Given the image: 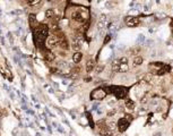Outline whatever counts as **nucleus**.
Here are the masks:
<instances>
[{"label":"nucleus","instance_id":"1","mask_svg":"<svg viewBox=\"0 0 173 136\" xmlns=\"http://www.w3.org/2000/svg\"><path fill=\"white\" fill-rule=\"evenodd\" d=\"M32 31H33V36H34V43H35V45L40 50L43 51L45 49L44 48V43L47 41L48 34H49V26L47 24L41 23Z\"/></svg>","mask_w":173,"mask_h":136},{"label":"nucleus","instance_id":"2","mask_svg":"<svg viewBox=\"0 0 173 136\" xmlns=\"http://www.w3.org/2000/svg\"><path fill=\"white\" fill-rule=\"evenodd\" d=\"M88 17V12L87 9H75L71 13V18L74 21L78 22V23H85L86 19Z\"/></svg>","mask_w":173,"mask_h":136},{"label":"nucleus","instance_id":"3","mask_svg":"<svg viewBox=\"0 0 173 136\" xmlns=\"http://www.w3.org/2000/svg\"><path fill=\"white\" fill-rule=\"evenodd\" d=\"M131 120H132V117L130 115H127L124 118L119 119V121H118V124H117V127H118V129H119V132H120V133L126 132L127 128L129 127Z\"/></svg>","mask_w":173,"mask_h":136},{"label":"nucleus","instance_id":"4","mask_svg":"<svg viewBox=\"0 0 173 136\" xmlns=\"http://www.w3.org/2000/svg\"><path fill=\"white\" fill-rule=\"evenodd\" d=\"M106 96V92L104 89H96L91 93L92 100H103Z\"/></svg>","mask_w":173,"mask_h":136},{"label":"nucleus","instance_id":"5","mask_svg":"<svg viewBox=\"0 0 173 136\" xmlns=\"http://www.w3.org/2000/svg\"><path fill=\"white\" fill-rule=\"evenodd\" d=\"M47 44H48V47L50 48V49H52V48H56L57 45H59V39H58V36H57V35L48 36Z\"/></svg>","mask_w":173,"mask_h":136},{"label":"nucleus","instance_id":"6","mask_svg":"<svg viewBox=\"0 0 173 136\" xmlns=\"http://www.w3.org/2000/svg\"><path fill=\"white\" fill-rule=\"evenodd\" d=\"M124 22H126L127 26H129V27H135V26H137L138 24H139V18L128 16V17H126Z\"/></svg>","mask_w":173,"mask_h":136},{"label":"nucleus","instance_id":"7","mask_svg":"<svg viewBox=\"0 0 173 136\" xmlns=\"http://www.w3.org/2000/svg\"><path fill=\"white\" fill-rule=\"evenodd\" d=\"M82 44H83V39L80 35L76 36V38L74 39V42H73V49L76 51H79L80 48H82Z\"/></svg>","mask_w":173,"mask_h":136},{"label":"nucleus","instance_id":"8","mask_svg":"<svg viewBox=\"0 0 173 136\" xmlns=\"http://www.w3.org/2000/svg\"><path fill=\"white\" fill-rule=\"evenodd\" d=\"M28 21H29V26H31L32 30H34V28L38 25L37 21H36V18H35V15H33V14H31V15L28 16Z\"/></svg>","mask_w":173,"mask_h":136},{"label":"nucleus","instance_id":"9","mask_svg":"<svg viewBox=\"0 0 173 136\" xmlns=\"http://www.w3.org/2000/svg\"><path fill=\"white\" fill-rule=\"evenodd\" d=\"M94 68H95V61H94L93 59L87 60V62H86V71H87V73H91Z\"/></svg>","mask_w":173,"mask_h":136},{"label":"nucleus","instance_id":"10","mask_svg":"<svg viewBox=\"0 0 173 136\" xmlns=\"http://www.w3.org/2000/svg\"><path fill=\"white\" fill-rule=\"evenodd\" d=\"M82 58H83V53L79 52V51H76L73 56V61L75 62V64H79L80 60H82Z\"/></svg>","mask_w":173,"mask_h":136},{"label":"nucleus","instance_id":"11","mask_svg":"<svg viewBox=\"0 0 173 136\" xmlns=\"http://www.w3.org/2000/svg\"><path fill=\"white\" fill-rule=\"evenodd\" d=\"M139 52H140V48L136 47V48H131V49H129L127 53H128L129 56H138Z\"/></svg>","mask_w":173,"mask_h":136},{"label":"nucleus","instance_id":"12","mask_svg":"<svg viewBox=\"0 0 173 136\" xmlns=\"http://www.w3.org/2000/svg\"><path fill=\"white\" fill-rule=\"evenodd\" d=\"M124 106L127 107V109L132 110L134 108H135V102H134L131 99H126V101H124Z\"/></svg>","mask_w":173,"mask_h":136},{"label":"nucleus","instance_id":"13","mask_svg":"<svg viewBox=\"0 0 173 136\" xmlns=\"http://www.w3.org/2000/svg\"><path fill=\"white\" fill-rule=\"evenodd\" d=\"M143 61H144V58L141 56H135V58H134V65L135 66H140Z\"/></svg>","mask_w":173,"mask_h":136},{"label":"nucleus","instance_id":"14","mask_svg":"<svg viewBox=\"0 0 173 136\" xmlns=\"http://www.w3.org/2000/svg\"><path fill=\"white\" fill-rule=\"evenodd\" d=\"M128 69H129V66H128V64H120V67H119V73H126Z\"/></svg>","mask_w":173,"mask_h":136},{"label":"nucleus","instance_id":"15","mask_svg":"<svg viewBox=\"0 0 173 136\" xmlns=\"http://www.w3.org/2000/svg\"><path fill=\"white\" fill-rule=\"evenodd\" d=\"M96 27H97V30H99V31H102L103 28L105 27V22H104V21H101V19H100V21L97 22Z\"/></svg>","mask_w":173,"mask_h":136},{"label":"nucleus","instance_id":"16","mask_svg":"<svg viewBox=\"0 0 173 136\" xmlns=\"http://www.w3.org/2000/svg\"><path fill=\"white\" fill-rule=\"evenodd\" d=\"M53 15H54L53 9H48L47 12H45V17H47V18H52Z\"/></svg>","mask_w":173,"mask_h":136},{"label":"nucleus","instance_id":"17","mask_svg":"<svg viewBox=\"0 0 173 136\" xmlns=\"http://www.w3.org/2000/svg\"><path fill=\"white\" fill-rule=\"evenodd\" d=\"M42 0H26V2L28 3L29 6H35L37 3H40Z\"/></svg>","mask_w":173,"mask_h":136},{"label":"nucleus","instance_id":"18","mask_svg":"<svg viewBox=\"0 0 173 136\" xmlns=\"http://www.w3.org/2000/svg\"><path fill=\"white\" fill-rule=\"evenodd\" d=\"M101 135L102 136H112V133L109 129H105V130H102V132H101Z\"/></svg>","mask_w":173,"mask_h":136},{"label":"nucleus","instance_id":"19","mask_svg":"<svg viewBox=\"0 0 173 136\" xmlns=\"http://www.w3.org/2000/svg\"><path fill=\"white\" fill-rule=\"evenodd\" d=\"M108 126H109V130H113L117 128V124H115V122H110Z\"/></svg>","mask_w":173,"mask_h":136},{"label":"nucleus","instance_id":"20","mask_svg":"<svg viewBox=\"0 0 173 136\" xmlns=\"http://www.w3.org/2000/svg\"><path fill=\"white\" fill-rule=\"evenodd\" d=\"M119 61H120V64H128V58L127 57H122V58L119 59Z\"/></svg>","mask_w":173,"mask_h":136},{"label":"nucleus","instance_id":"21","mask_svg":"<svg viewBox=\"0 0 173 136\" xmlns=\"http://www.w3.org/2000/svg\"><path fill=\"white\" fill-rule=\"evenodd\" d=\"M103 69H104V66H103V65H99V66L96 67V73L99 74V73H101Z\"/></svg>","mask_w":173,"mask_h":136},{"label":"nucleus","instance_id":"22","mask_svg":"<svg viewBox=\"0 0 173 136\" xmlns=\"http://www.w3.org/2000/svg\"><path fill=\"white\" fill-rule=\"evenodd\" d=\"M110 40H111V35H106V38L104 39V42H103V43H104V44H106V43H109V42H110Z\"/></svg>","mask_w":173,"mask_h":136},{"label":"nucleus","instance_id":"23","mask_svg":"<svg viewBox=\"0 0 173 136\" xmlns=\"http://www.w3.org/2000/svg\"><path fill=\"white\" fill-rule=\"evenodd\" d=\"M144 35H139V38H138V43H139V42H143L144 41Z\"/></svg>","mask_w":173,"mask_h":136},{"label":"nucleus","instance_id":"24","mask_svg":"<svg viewBox=\"0 0 173 136\" xmlns=\"http://www.w3.org/2000/svg\"><path fill=\"white\" fill-rule=\"evenodd\" d=\"M2 117H3V113H2V112H0V119L2 118Z\"/></svg>","mask_w":173,"mask_h":136},{"label":"nucleus","instance_id":"25","mask_svg":"<svg viewBox=\"0 0 173 136\" xmlns=\"http://www.w3.org/2000/svg\"><path fill=\"white\" fill-rule=\"evenodd\" d=\"M0 127H1V122H0Z\"/></svg>","mask_w":173,"mask_h":136}]
</instances>
